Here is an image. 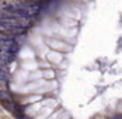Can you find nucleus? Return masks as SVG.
<instances>
[{
	"mask_svg": "<svg viewBox=\"0 0 122 119\" xmlns=\"http://www.w3.org/2000/svg\"><path fill=\"white\" fill-rule=\"evenodd\" d=\"M9 89L25 119H122V0H48L18 34Z\"/></svg>",
	"mask_w": 122,
	"mask_h": 119,
	"instance_id": "f257e3e1",
	"label": "nucleus"
}]
</instances>
